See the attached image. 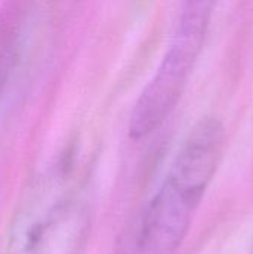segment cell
<instances>
[{
    "label": "cell",
    "mask_w": 253,
    "mask_h": 254,
    "mask_svg": "<svg viewBox=\"0 0 253 254\" xmlns=\"http://www.w3.org/2000/svg\"><path fill=\"white\" fill-rule=\"evenodd\" d=\"M219 0H183L174 34L204 42Z\"/></svg>",
    "instance_id": "5"
},
{
    "label": "cell",
    "mask_w": 253,
    "mask_h": 254,
    "mask_svg": "<svg viewBox=\"0 0 253 254\" xmlns=\"http://www.w3.org/2000/svg\"><path fill=\"white\" fill-rule=\"evenodd\" d=\"M204 42L174 34L154 76L139 95L128 122L133 140L155 132L176 109L197 64Z\"/></svg>",
    "instance_id": "3"
},
{
    "label": "cell",
    "mask_w": 253,
    "mask_h": 254,
    "mask_svg": "<svg viewBox=\"0 0 253 254\" xmlns=\"http://www.w3.org/2000/svg\"><path fill=\"white\" fill-rule=\"evenodd\" d=\"M251 254H253V246H252V252H251Z\"/></svg>",
    "instance_id": "6"
},
{
    "label": "cell",
    "mask_w": 253,
    "mask_h": 254,
    "mask_svg": "<svg viewBox=\"0 0 253 254\" xmlns=\"http://www.w3.org/2000/svg\"><path fill=\"white\" fill-rule=\"evenodd\" d=\"M21 25V9L12 3L0 15V98L19 57Z\"/></svg>",
    "instance_id": "4"
},
{
    "label": "cell",
    "mask_w": 253,
    "mask_h": 254,
    "mask_svg": "<svg viewBox=\"0 0 253 254\" xmlns=\"http://www.w3.org/2000/svg\"><path fill=\"white\" fill-rule=\"evenodd\" d=\"M91 208L64 170L39 182L24 196L7 235L4 254H78L89 231Z\"/></svg>",
    "instance_id": "2"
},
{
    "label": "cell",
    "mask_w": 253,
    "mask_h": 254,
    "mask_svg": "<svg viewBox=\"0 0 253 254\" xmlns=\"http://www.w3.org/2000/svg\"><path fill=\"white\" fill-rule=\"evenodd\" d=\"M224 122L203 116L182 141L166 179L146 205L136 234L139 254H174L183 244L200 204L222 162Z\"/></svg>",
    "instance_id": "1"
}]
</instances>
